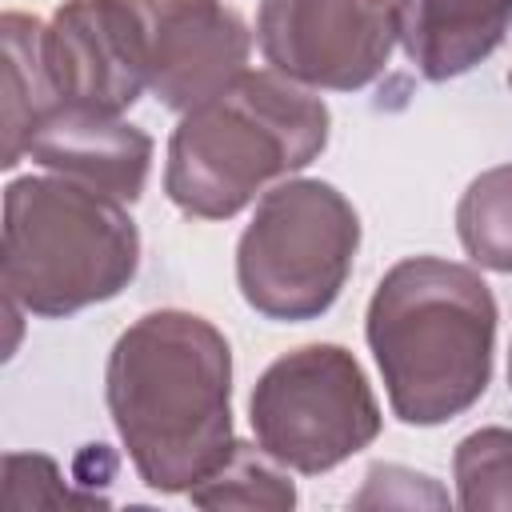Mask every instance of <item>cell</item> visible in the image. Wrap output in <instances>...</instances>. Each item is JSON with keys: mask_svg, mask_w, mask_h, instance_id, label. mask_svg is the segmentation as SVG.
Here are the masks:
<instances>
[{"mask_svg": "<svg viewBox=\"0 0 512 512\" xmlns=\"http://www.w3.org/2000/svg\"><path fill=\"white\" fill-rule=\"evenodd\" d=\"M116 436L152 492H188L236 444L232 348L196 312H144L108 352Z\"/></svg>", "mask_w": 512, "mask_h": 512, "instance_id": "obj_1", "label": "cell"}, {"mask_svg": "<svg viewBox=\"0 0 512 512\" xmlns=\"http://www.w3.org/2000/svg\"><path fill=\"white\" fill-rule=\"evenodd\" d=\"M328 104L280 72H244L188 108L168 140L164 192L196 220H232L256 192L328 144Z\"/></svg>", "mask_w": 512, "mask_h": 512, "instance_id": "obj_3", "label": "cell"}, {"mask_svg": "<svg viewBox=\"0 0 512 512\" xmlns=\"http://www.w3.org/2000/svg\"><path fill=\"white\" fill-rule=\"evenodd\" d=\"M360 248V216L328 180L268 188L236 244V284L248 308L300 324L324 316Z\"/></svg>", "mask_w": 512, "mask_h": 512, "instance_id": "obj_5", "label": "cell"}, {"mask_svg": "<svg viewBox=\"0 0 512 512\" xmlns=\"http://www.w3.org/2000/svg\"><path fill=\"white\" fill-rule=\"evenodd\" d=\"M4 504L8 508H40V504H104L96 496H80L60 480L52 456L8 452L4 456Z\"/></svg>", "mask_w": 512, "mask_h": 512, "instance_id": "obj_16", "label": "cell"}, {"mask_svg": "<svg viewBox=\"0 0 512 512\" xmlns=\"http://www.w3.org/2000/svg\"><path fill=\"white\" fill-rule=\"evenodd\" d=\"M400 40L396 0H260L256 44L272 72L328 92L372 84Z\"/></svg>", "mask_w": 512, "mask_h": 512, "instance_id": "obj_7", "label": "cell"}, {"mask_svg": "<svg viewBox=\"0 0 512 512\" xmlns=\"http://www.w3.org/2000/svg\"><path fill=\"white\" fill-rule=\"evenodd\" d=\"M396 20L416 72L424 80H452L504 44L512 0H396Z\"/></svg>", "mask_w": 512, "mask_h": 512, "instance_id": "obj_11", "label": "cell"}, {"mask_svg": "<svg viewBox=\"0 0 512 512\" xmlns=\"http://www.w3.org/2000/svg\"><path fill=\"white\" fill-rule=\"evenodd\" d=\"M148 52V92L188 112L248 72L252 36L224 0H148Z\"/></svg>", "mask_w": 512, "mask_h": 512, "instance_id": "obj_9", "label": "cell"}, {"mask_svg": "<svg viewBox=\"0 0 512 512\" xmlns=\"http://www.w3.org/2000/svg\"><path fill=\"white\" fill-rule=\"evenodd\" d=\"M44 64L60 104L128 112L148 92V0H64L44 24Z\"/></svg>", "mask_w": 512, "mask_h": 512, "instance_id": "obj_8", "label": "cell"}, {"mask_svg": "<svg viewBox=\"0 0 512 512\" xmlns=\"http://www.w3.org/2000/svg\"><path fill=\"white\" fill-rule=\"evenodd\" d=\"M0 44H4V148L0 164L16 168L28 152L36 120L56 104L48 64H44V24L28 12H4L0 20Z\"/></svg>", "mask_w": 512, "mask_h": 512, "instance_id": "obj_12", "label": "cell"}, {"mask_svg": "<svg viewBox=\"0 0 512 512\" xmlns=\"http://www.w3.org/2000/svg\"><path fill=\"white\" fill-rule=\"evenodd\" d=\"M40 168L76 180L92 192H104L120 204L140 200L152 168V136L116 112H96L80 104H52L28 140V152Z\"/></svg>", "mask_w": 512, "mask_h": 512, "instance_id": "obj_10", "label": "cell"}, {"mask_svg": "<svg viewBox=\"0 0 512 512\" xmlns=\"http://www.w3.org/2000/svg\"><path fill=\"white\" fill-rule=\"evenodd\" d=\"M508 84H512V76H508Z\"/></svg>", "mask_w": 512, "mask_h": 512, "instance_id": "obj_18", "label": "cell"}, {"mask_svg": "<svg viewBox=\"0 0 512 512\" xmlns=\"http://www.w3.org/2000/svg\"><path fill=\"white\" fill-rule=\"evenodd\" d=\"M188 500L200 508H272L284 512L296 504V488L284 476V464L272 460L260 444L236 440L228 456L188 488Z\"/></svg>", "mask_w": 512, "mask_h": 512, "instance_id": "obj_13", "label": "cell"}, {"mask_svg": "<svg viewBox=\"0 0 512 512\" xmlns=\"http://www.w3.org/2000/svg\"><path fill=\"white\" fill-rule=\"evenodd\" d=\"M364 336L392 412L404 424L432 428L484 396L496 352V300L476 268L408 256L380 276Z\"/></svg>", "mask_w": 512, "mask_h": 512, "instance_id": "obj_2", "label": "cell"}, {"mask_svg": "<svg viewBox=\"0 0 512 512\" xmlns=\"http://www.w3.org/2000/svg\"><path fill=\"white\" fill-rule=\"evenodd\" d=\"M4 296L32 316H72L128 288L140 232L128 208L64 176H20L4 188Z\"/></svg>", "mask_w": 512, "mask_h": 512, "instance_id": "obj_4", "label": "cell"}, {"mask_svg": "<svg viewBox=\"0 0 512 512\" xmlns=\"http://www.w3.org/2000/svg\"><path fill=\"white\" fill-rule=\"evenodd\" d=\"M456 232L480 268L512 276V164H496L468 184L456 204Z\"/></svg>", "mask_w": 512, "mask_h": 512, "instance_id": "obj_14", "label": "cell"}, {"mask_svg": "<svg viewBox=\"0 0 512 512\" xmlns=\"http://www.w3.org/2000/svg\"><path fill=\"white\" fill-rule=\"evenodd\" d=\"M508 384H512V352H508Z\"/></svg>", "mask_w": 512, "mask_h": 512, "instance_id": "obj_17", "label": "cell"}, {"mask_svg": "<svg viewBox=\"0 0 512 512\" xmlns=\"http://www.w3.org/2000/svg\"><path fill=\"white\" fill-rule=\"evenodd\" d=\"M248 420L256 444L292 472L320 476L380 436V404L356 356L340 344H304L264 368Z\"/></svg>", "mask_w": 512, "mask_h": 512, "instance_id": "obj_6", "label": "cell"}, {"mask_svg": "<svg viewBox=\"0 0 512 512\" xmlns=\"http://www.w3.org/2000/svg\"><path fill=\"white\" fill-rule=\"evenodd\" d=\"M452 476L464 508H512V428L468 432L456 444Z\"/></svg>", "mask_w": 512, "mask_h": 512, "instance_id": "obj_15", "label": "cell"}]
</instances>
